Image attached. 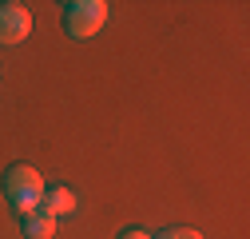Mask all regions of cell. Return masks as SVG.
<instances>
[{
	"label": "cell",
	"mask_w": 250,
	"mask_h": 239,
	"mask_svg": "<svg viewBox=\"0 0 250 239\" xmlns=\"http://www.w3.org/2000/svg\"><path fill=\"white\" fill-rule=\"evenodd\" d=\"M44 191H48V184H44V175L32 164H12L4 171V199H8V207L20 219L32 215L36 207L44 203Z\"/></svg>",
	"instance_id": "obj_1"
},
{
	"label": "cell",
	"mask_w": 250,
	"mask_h": 239,
	"mask_svg": "<svg viewBox=\"0 0 250 239\" xmlns=\"http://www.w3.org/2000/svg\"><path fill=\"white\" fill-rule=\"evenodd\" d=\"M107 0H72V4H64V28H68V36L76 40H87V36H96L100 28L107 24Z\"/></svg>",
	"instance_id": "obj_2"
},
{
	"label": "cell",
	"mask_w": 250,
	"mask_h": 239,
	"mask_svg": "<svg viewBox=\"0 0 250 239\" xmlns=\"http://www.w3.org/2000/svg\"><path fill=\"white\" fill-rule=\"evenodd\" d=\"M28 32H32V12L16 0L0 4V44H20L28 40Z\"/></svg>",
	"instance_id": "obj_3"
},
{
	"label": "cell",
	"mask_w": 250,
	"mask_h": 239,
	"mask_svg": "<svg viewBox=\"0 0 250 239\" xmlns=\"http://www.w3.org/2000/svg\"><path fill=\"white\" fill-rule=\"evenodd\" d=\"M20 223H24V235H28V239H52V235H56V215L44 212V207H36V212L24 215Z\"/></svg>",
	"instance_id": "obj_4"
},
{
	"label": "cell",
	"mask_w": 250,
	"mask_h": 239,
	"mask_svg": "<svg viewBox=\"0 0 250 239\" xmlns=\"http://www.w3.org/2000/svg\"><path fill=\"white\" fill-rule=\"evenodd\" d=\"M40 207L52 212L56 219H60V215H72V212H76V191H72V188H48Z\"/></svg>",
	"instance_id": "obj_5"
},
{
	"label": "cell",
	"mask_w": 250,
	"mask_h": 239,
	"mask_svg": "<svg viewBox=\"0 0 250 239\" xmlns=\"http://www.w3.org/2000/svg\"><path fill=\"white\" fill-rule=\"evenodd\" d=\"M159 239H203V231H195V227H167Z\"/></svg>",
	"instance_id": "obj_6"
},
{
	"label": "cell",
	"mask_w": 250,
	"mask_h": 239,
	"mask_svg": "<svg viewBox=\"0 0 250 239\" xmlns=\"http://www.w3.org/2000/svg\"><path fill=\"white\" fill-rule=\"evenodd\" d=\"M119 239H155V235H147L143 227H127V231H119Z\"/></svg>",
	"instance_id": "obj_7"
}]
</instances>
